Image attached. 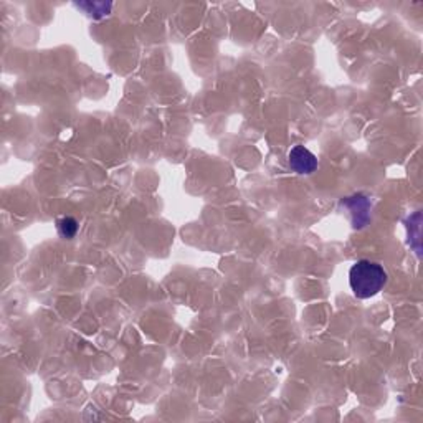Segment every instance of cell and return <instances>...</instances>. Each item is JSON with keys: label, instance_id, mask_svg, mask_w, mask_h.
Wrapping results in <instances>:
<instances>
[{"label": "cell", "instance_id": "6da1fadb", "mask_svg": "<svg viewBox=\"0 0 423 423\" xmlns=\"http://www.w3.org/2000/svg\"><path fill=\"white\" fill-rule=\"evenodd\" d=\"M387 271L379 263L359 260L349 271V285L359 299H369L379 294L387 285Z\"/></svg>", "mask_w": 423, "mask_h": 423}, {"label": "cell", "instance_id": "7a4b0ae2", "mask_svg": "<svg viewBox=\"0 0 423 423\" xmlns=\"http://www.w3.org/2000/svg\"><path fill=\"white\" fill-rule=\"evenodd\" d=\"M291 171L299 175H311L318 169V158L305 146H294L288 154Z\"/></svg>", "mask_w": 423, "mask_h": 423}, {"label": "cell", "instance_id": "3957f363", "mask_svg": "<svg viewBox=\"0 0 423 423\" xmlns=\"http://www.w3.org/2000/svg\"><path fill=\"white\" fill-rule=\"evenodd\" d=\"M343 205H346L349 210H352V221H354L356 228L364 227V225L367 224L369 212H371V202H369L364 195L357 194L349 197V199L343 200Z\"/></svg>", "mask_w": 423, "mask_h": 423}, {"label": "cell", "instance_id": "277c9868", "mask_svg": "<svg viewBox=\"0 0 423 423\" xmlns=\"http://www.w3.org/2000/svg\"><path fill=\"white\" fill-rule=\"evenodd\" d=\"M76 7L83 9L89 17L93 19H101L105 15H108L111 9H113V3L111 2H83V3H76Z\"/></svg>", "mask_w": 423, "mask_h": 423}, {"label": "cell", "instance_id": "5b68a950", "mask_svg": "<svg viewBox=\"0 0 423 423\" xmlns=\"http://www.w3.org/2000/svg\"><path fill=\"white\" fill-rule=\"evenodd\" d=\"M56 230L61 238L72 240L78 233V221L73 217H61L60 220H56Z\"/></svg>", "mask_w": 423, "mask_h": 423}]
</instances>
